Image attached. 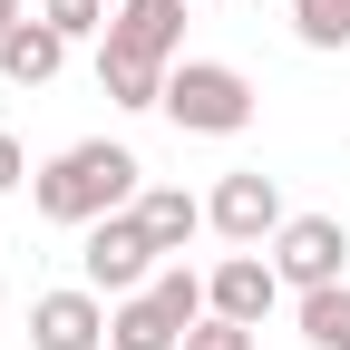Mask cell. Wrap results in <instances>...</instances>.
<instances>
[{
    "mask_svg": "<svg viewBox=\"0 0 350 350\" xmlns=\"http://www.w3.org/2000/svg\"><path fill=\"white\" fill-rule=\"evenodd\" d=\"M137 156H126V146H107V137H78V146H59L49 165H39L29 175V204H39V224H98V214H126V204H137L146 185H137Z\"/></svg>",
    "mask_w": 350,
    "mask_h": 350,
    "instance_id": "cell-1",
    "label": "cell"
},
{
    "mask_svg": "<svg viewBox=\"0 0 350 350\" xmlns=\"http://www.w3.org/2000/svg\"><path fill=\"white\" fill-rule=\"evenodd\" d=\"M165 117L185 137H243L253 126V78L224 59H175L165 68Z\"/></svg>",
    "mask_w": 350,
    "mask_h": 350,
    "instance_id": "cell-2",
    "label": "cell"
},
{
    "mask_svg": "<svg viewBox=\"0 0 350 350\" xmlns=\"http://www.w3.org/2000/svg\"><path fill=\"white\" fill-rule=\"evenodd\" d=\"M156 234L137 224V204L126 214H98V224L78 234V273H88V292H107V301H126V292H146L156 282Z\"/></svg>",
    "mask_w": 350,
    "mask_h": 350,
    "instance_id": "cell-3",
    "label": "cell"
},
{
    "mask_svg": "<svg viewBox=\"0 0 350 350\" xmlns=\"http://www.w3.org/2000/svg\"><path fill=\"white\" fill-rule=\"evenodd\" d=\"M204 224L224 234V243H243V253H262V243H273V234L292 224V214H282V185H273L262 165H234L224 185L204 195Z\"/></svg>",
    "mask_w": 350,
    "mask_h": 350,
    "instance_id": "cell-4",
    "label": "cell"
},
{
    "mask_svg": "<svg viewBox=\"0 0 350 350\" xmlns=\"http://www.w3.org/2000/svg\"><path fill=\"white\" fill-rule=\"evenodd\" d=\"M273 273H282V292H331V282L350 273L340 214H292V224L273 234Z\"/></svg>",
    "mask_w": 350,
    "mask_h": 350,
    "instance_id": "cell-5",
    "label": "cell"
},
{
    "mask_svg": "<svg viewBox=\"0 0 350 350\" xmlns=\"http://www.w3.org/2000/svg\"><path fill=\"white\" fill-rule=\"evenodd\" d=\"M29 350H107V292H39L29 301Z\"/></svg>",
    "mask_w": 350,
    "mask_h": 350,
    "instance_id": "cell-6",
    "label": "cell"
},
{
    "mask_svg": "<svg viewBox=\"0 0 350 350\" xmlns=\"http://www.w3.org/2000/svg\"><path fill=\"white\" fill-rule=\"evenodd\" d=\"M98 49H126V59L175 68V49H185V0H117V20H107Z\"/></svg>",
    "mask_w": 350,
    "mask_h": 350,
    "instance_id": "cell-7",
    "label": "cell"
},
{
    "mask_svg": "<svg viewBox=\"0 0 350 350\" xmlns=\"http://www.w3.org/2000/svg\"><path fill=\"white\" fill-rule=\"evenodd\" d=\"M282 301V273H273V253H224L204 273V312H224V321H262Z\"/></svg>",
    "mask_w": 350,
    "mask_h": 350,
    "instance_id": "cell-8",
    "label": "cell"
},
{
    "mask_svg": "<svg viewBox=\"0 0 350 350\" xmlns=\"http://www.w3.org/2000/svg\"><path fill=\"white\" fill-rule=\"evenodd\" d=\"M59 68H68V39L49 20H20L10 39H0V78H10V88H49Z\"/></svg>",
    "mask_w": 350,
    "mask_h": 350,
    "instance_id": "cell-9",
    "label": "cell"
},
{
    "mask_svg": "<svg viewBox=\"0 0 350 350\" xmlns=\"http://www.w3.org/2000/svg\"><path fill=\"white\" fill-rule=\"evenodd\" d=\"M137 224L156 234V253H185V243L204 234V204H195L185 185H146V195H137Z\"/></svg>",
    "mask_w": 350,
    "mask_h": 350,
    "instance_id": "cell-10",
    "label": "cell"
},
{
    "mask_svg": "<svg viewBox=\"0 0 350 350\" xmlns=\"http://www.w3.org/2000/svg\"><path fill=\"white\" fill-rule=\"evenodd\" d=\"M98 88H107V107H165V68L126 59V49H98Z\"/></svg>",
    "mask_w": 350,
    "mask_h": 350,
    "instance_id": "cell-11",
    "label": "cell"
},
{
    "mask_svg": "<svg viewBox=\"0 0 350 350\" xmlns=\"http://www.w3.org/2000/svg\"><path fill=\"white\" fill-rule=\"evenodd\" d=\"M301 340H312V350H350V282L301 292Z\"/></svg>",
    "mask_w": 350,
    "mask_h": 350,
    "instance_id": "cell-12",
    "label": "cell"
},
{
    "mask_svg": "<svg viewBox=\"0 0 350 350\" xmlns=\"http://www.w3.org/2000/svg\"><path fill=\"white\" fill-rule=\"evenodd\" d=\"M301 49H350V0H292Z\"/></svg>",
    "mask_w": 350,
    "mask_h": 350,
    "instance_id": "cell-13",
    "label": "cell"
},
{
    "mask_svg": "<svg viewBox=\"0 0 350 350\" xmlns=\"http://www.w3.org/2000/svg\"><path fill=\"white\" fill-rule=\"evenodd\" d=\"M39 20H49L59 39H107V20H117V0H39Z\"/></svg>",
    "mask_w": 350,
    "mask_h": 350,
    "instance_id": "cell-14",
    "label": "cell"
},
{
    "mask_svg": "<svg viewBox=\"0 0 350 350\" xmlns=\"http://www.w3.org/2000/svg\"><path fill=\"white\" fill-rule=\"evenodd\" d=\"M185 350H253V321H224V312H204L185 331Z\"/></svg>",
    "mask_w": 350,
    "mask_h": 350,
    "instance_id": "cell-15",
    "label": "cell"
},
{
    "mask_svg": "<svg viewBox=\"0 0 350 350\" xmlns=\"http://www.w3.org/2000/svg\"><path fill=\"white\" fill-rule=\"evenodd\" d=\"M20 185H29V156H20L10 126H0V195H20Z\"/></svg>",
    "mask_w": 350,
    "mask_h": 350,
    "instance_id": "cell-16",
    "label": "cell"
},
{
    "mask_svg": "<svg viewBox=\"0 0 350 350\" xmlns=\"http://www.w3.org/2000/svg\"><path fill=\"white\" fill-rule=\"evenodd\" d=\"M20 20H29V0H0V39H10V29H20Z\"/></svg>",
    "mask_w": 350,
    "mask_h": 350,
    "instance_id": "cell-17",
    "label": "cell"
},
{
    "mask_svg": "<svg viewBox=\"0 0 350 350\" xmlns=\"http://www.w3.org/2000/svg\"><path fill=\"white\" fill-rule=\"evenodd\" d=\"M243 10H262V0H243Z\"/></svg>",
    "mask_w": 350,
    "mask_h": 350,
    "instance_id": "cell-18",
    "label": "cell"
}]
</instances>
